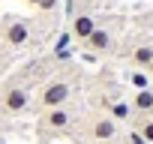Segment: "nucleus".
<instances>
[{"label":"nucleus","mask_w":153,"mask_h":144,"mask_svg":"<svg viewBox=\"0 0 153 144\" xmlns=\"http://www.w3.org/2000/svg\"><path fill=\"white\" fill-rule=\"evenodd\" d=\"M78 111L69 108V105H60V108H48V111H39V120H36V129L39 132H51V135H60L63 129H72Z\"/></svg>","instance_id":"nucleus-4"},{"label":"nucleus","mask_w":153,"mask_h":144,"mask_svg":"<svg viewBox=\"0 0 153 144\" xmlns=\"http://www.w3.org/2000/svg\"><path fill=\"white\" fill-rule=\"evenodd\" d=\"M33 105V84L30 81H9L3 90H0V108H3L9 117L24 114Z\"/></svg>","instance_id":"nucleus-3"},{"label":"nucleus","mask_w":153,"mask_h":144,"mask_svg":"<svg viewBox=\"0 0 153 144\" xmlns=\"http://www.w3.org/2000/svg\"><path fill=\"white\" fill-rule=\"evenodd\" d=\"M105 114H108V117H111L117 126H123V123H132V117H135V111H132L129 99H117V102H111Z\"/></svg>","instance_id":"nucleus-10"},{"label":"nucleus","mask_w":153,"mask_h":144,"mask_svg":"<svg viewBox=\"0 0 153 144\" xmlns=\"http://www.w3.org/2000/svg\"><path fill=\"white\" fill-rule=\"evenodd\" d=\"M24 3H30V6H36V3H39V0H24Z\"/></svg>","instance_id":"nucleus-16"},{"label":"nucleus","mask_w":153,"mask_h":144,"mask_svg":"<svg viewBox=\"0 0 153 144\" xmlns=\"http://www.w3.org/2000/svg\"><path fill=\"white\" fill-rule=\"evenodd\" d=\"M144 72H147V75H150V78H153V60H150V66H147V69H144Z\"/></svg>","instance_id":"nucleus-15"},{"label":"nucleus","mask_w":153,"mask_h":144,"mask_svg":"<svg viewBox=\"0 0 153 144\" xmlns=\"http://www.w3.org/2000/svg\"><path fill=\"white\" fill-rule=\"evenodd\" d=\"M96 24H99V18H96L93 12H75V15L69 18V36L78 39V42H84V39L96 30Z\"/></svg>","instance_id":"nucleus-7"},{"label":"nucleus","mask_w":153,"mask_h":144,"mask_svg":"<svg viewBox=\"0 0 153 144\" xmlns=\"http://www.w3.org/2000/svg\"><path fill=\"white\" fill-rule=\"evenodd\" d=\"M36 99V111H48V108H60V105H69L72 96H75V84L72 81H63V78H54V81H45L39 90H33Z\"/></svg>","instance_id":"nucleus-2"},{"label":"nucleus","mask_w":153,"mask_h":144,"mask_svg":"<svg viewBox=\"0 0 153 144\" xmlns=\"http://www.w3.org/2000/svg\"><path fill=\"white\" fill-rule=\"evenodd\" d=\"M78 135L93 141V144H111L114 138H120V126L105 114V111H90L81 117L78 123Z\"/></svg>","instance_id":"nucleus-1"},{"label":"nucleus","mask_w":153,"mask_h":144,"mask_svg":"<svg viewBox=\"0 0 153 144\" xmlns=\"http://www.w3.org/2000/svg\"><path fill=\"white\" fill-rule=\"evenodd\" d=\"M129 105H132V111H135V114H153V84H150V87L135 90V93H132V99H129Z\"/></svg>","instance_id":"nucleus-9"},{"label":"nucleus","mask_w":153,"mask_h":144,"mask_svg":"<svg viewBox=\"0 0 153 144\" xmlns=\"http://www.w3.org/2000/svg\"><path fill=\"white\" fill-rule=\"evenodd\" d=\"M123 141H126V144H147V141H144V138H141L135 129H129V132L123 135Z\"/></svg>","instance_id":"nucleus-13"},{"label":"nucleus","mask_w":153,"mask_h":144,"mask_svg":"<svg viewBox=\"0 0 153 144\" xmlns=\"http://www.w3.org/2000/svg\"><path fill=\"white\" fill-rule=\"evenodd\" d=\"M3 42L6 45H12V48H27L30 42H33V27H30V21L27 18H18V15H6V21H3Z\"/></svg>","instance_id":"nucleus-5"},{"label":"nucleus","mask_w":153,"mask_h":144,"mask_svg":"<svg viewBox=\"0 0 153 144\" xmlns=\"http://www.w3.org/2000/svg\"><path fill=\"white\" fill-rule=\"evenodd\" d=\"M81 45H84V48H90L93 54H111V51L117 48V36H114V30H111V27L96 24V30H93Z\"/></svg>","instance_id":"nucleus-6"},{"label":"nucleus","mask_w":153,"mask_h":144,"mask_svg":"<svg viewBox=\"0 0 153 144\" xmlns=\"http://www.w3.org/2000/svg\"><path fill=\"white\" fill-rule=\"evenodd\" d=\"M129 129H135L147 144H153V114H135L132 123H129Z\"/></svg>","instance_id":"nucleus-11"},{"label":"nucleus","mask_w":153,"mask_h":144,"mask_svg":"<svg viewBox=\"0 0 153 144\" xmlns=\"http://www.w3.org/2000/svg\"><path fill=\"white\" fill-rule=\"evenodd\" d=\"M129 78H132V84H135L138 90H141V87H150V75H147L144 69H135V72H132Z\"/></svg>","instance_id":"nucleus-12"},{"label":"nucleus","mask_w":153,"mask_h":144,"mask_svg":"<svg viewBox=\"0 0 153 144\" xmlns=\"http://www.w3.org/2000/svg\"><path fill=\"white\" fill-rule=\"evenodd\" d=\"M150 60H153V42H150V39H147V42H138V45L129 51V66H135V69H147Z\"/></svg>","instance_id":"nucleus-8"},{"label":"nucleus","mask_w":153,"mask_h":144,"mask_svg":"<svg viewBox=\"0 0 153 144\" xmlns=\"http://www.w3.org/2000/svg\"><path fill=\"white\" fill-rule=\"evenodd\" d=\"M36 9H42V12H54V9H57V0H39Z\"/></svg>","instance_id":"nucleus-14"}]
</instances>
